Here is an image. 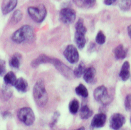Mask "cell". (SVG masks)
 <instances>
[{"label": "cell", "instance_id": "obj_1", "mask_svg": "<svg viewBox=\"0 0 131 130\" xmlns=\"http://www.w3.org/2000/svg\"><path fill=\"white\" fill-rule=\"evenodd\" d=\"M34 38V29L31 26L24 25L17 30L12 36V40L17 43L28 42Z\"/></svg>", "mask_w": 131, "mask_h": 130}, {"label": "cell", "instance_id": "obj_2", "mask_svg": "<svg viewBox=\"0 0 131 130\" xmlns=\"http://www.w3.org/2000/svg\"><path fill=\"white\" fill-rule=\"evenodd\" d=\"M33 97L35 102L40 107L45 106L48 100L44 80L40 79L36 82L33 88Z\"/></svg>", "mask_w": 131, "mask_h": 130}, {"label": "cell", "instance_id": "obj_3", "mask_svg": "<svg viewBox=\"0 0 131 130\" xmlns=\"http://www.w3.org/2000/svg\"><path fill=\"white\" fill-rule=\"evenodd\" d=\"M27 12L30 18L38 23L42 22L47 15V8L43 4H40L36 7H29L27 9Z\"/></svg>", "mask_w": 131, "mask_h": 130}, {"label": "cell", "instance_id": "obj_4", "mask_svg": "<svg viewBox=\"0 0 131 130\" xmlns=\"http://www.w3.org/2000/svg\"><path fill=\"white\" fill-rule=\"evenodd\" d=\"M19 120L27 126H30L34 123L35 116L31 109L25 107L21 109L18 114Z\"/></svg>", "mask_w": 131, "mask_h": 130}, {"label": "cell", "instance_id": "obj_5", "mask_svg": "<svg viewBox=\"0 0 131 130\" xmlns=\"http://www.w3.org/2000/svg\"><path fill=\"white\" fill-rule=\"evenodd\" d=\"M93 96L96 101L102 105H106L110 102V97L107 89L103 85L98 86L95 89Z\"/></svg>", "mask_w": 131, "mask_h": 130}, {"label": "cell", "instance_id": "obj_6", "mask_svg": "<svg viewBox=\"0 0 131 130\" xmlns=\"http://www.w3.org/2000/svg\"><path fill=\"white\" fill-rule=\"evenodd\" d=\"M59 19L63 23L70 25L75 20L77 14L75 11L71 8L65 7L61 9L59 12Z\"/></svg>", "mask_w": 131, "mask_h": 130}, {"label": "cell", "instance_id": "obj_7", "mask_svg": "<svg viewBox=\"0 0 131 130\" xmlns=\"http://www.w3.org/2000/svg\"><path fill=\"white\" fill-rule=\"evenodd\" d=\"M49 63H51L55 67V68L65 77L68 79H70L72 77L73 72L67 66H66L59 60L55 58L50 59Z\"/></svg>", "mask_w": 131, "mask_h": 130}, {"label": "cell", "instance_id": "obj_8", "mask_svg": "<svg viewBox=\"0 0 131 130\" xmlns=\"http://www.w3.org/2000/svg\"><path fill=\"white\" fill-rule=\"evenodd\" d=\"M63 55L66 60L71 64L77 63L79 60V53L77 48L72 44L68 45L63 51Z\"/></svg>", "mask_w": 131, "mask_h": 130}, {"label": "cell", "instance_id": "obj_9", "mask_svg": "<svg viewBox=\"0 0 131 130\" xmlns=\"http://www.w3.org/2000/svg\"><path fill=\"white\" fill-rule=\"evenodd\" d=\"M125 121L124 116L120 113H115L111 117L110 124L111 127L114 130L120 129Z\"/></svg>", "mask_w": 131, "mask_h": 130}, {"label": "cell", "instance_id": "obj_10", "mask_svg": "<svg viewBox=\"0 0 131 130\" xmlns=\"http://www.w3.org/2000/svg\"><path fill=\"white\" fill-rule=\"evenodd\" d=\"M106 121V115L104 113H99L95 115L93 117L90 127L92 128H100L103 127Z\"/></svg>", "mask_w": 131, "mask_h": 130}, {"label": "cell", "instance_id": "obj_11", "mask_svg": "<svg viewBox=\"0 0 131 130\" xmlns=\"http://www.w3.org/2000/svg\"><path fill=\"white\" fill-rule=\"evenodd\" d=\"M18 4V0H3L1 10L3 15H6L13 11Z\"/></svg>", "mask_w": 131, "mask_h": 130}, {"label": "cell", "instance_id": "obj_12", "mask_svg": "<svg viewBox=\"0 0 131 130\" xmlns=\"http://www.w3.org/2000/svg\"><path fill=\"white\" fill-rule=\"evenodd\" d=\"M86 33H85V32H83L75 31L74 35V41L77 47L80 49H83L86 45Z\"/></svg>", "mask_w": 131, "mask_h": 130}, {"label": "cell", "instance_id": "obj_13", "mask_svg": "<svg viewBox=\"0 0 131 130\" xmlns=\"http://www.w3.org/2000/svg\"><path fill=\"white\" fill-rule=\"evenodd\" d=\"M130 64L128 61H125L123 63L120 72L119 73V76L121 80L123 81H125L128 79L130 77Z\"/></svg>", "mask_w": 131, "mask_h": 130}, {"label": "cell", "instance_id": "obj_14", "mask_svg": "<svg viewBox=\"0 0 131 130\" xmlns=\"http://www.w3.org/2000/svg\"><path fill=\"white\" fill-rule=\"evenodd\" d=\"M96 75V71L93 67H90L86 69L84 74L83 78L86 82L87 83H92L95 79Z\"/></svg>", "mask_w": 131, "mask_h": 130}, {"label": "cell", "instance_id": "obj_15", "mask_svg": "<svg viewBox=\"0 0 131 130\" xmlns=\"http://www.w3.org/2000/svg\"><path fill=\"white\" fill-rule=\"evenodd\" d=\"M113 52L115 58L118 60H120L123 59L126 57L127 50L124 47L122 44H120L114 49Z\"/></svg>", "mask_w": 131, "mask_h": 130}, {"label": "cell", "instance_id": "obj_16", "mask_svg": "<svg viewBox=\"0 0 131 130\" xmlns=\"http://www.w3.org/2000/svg\"><path fill=\"white\" fill-rule=\"evenodd\" d=\"M51 58L49 57L48 56L45 55H40L38 57H37L36 59L34 60L31 63V66L32 68H36L38 67L39 65L41 64L44 63H49L50 60Z\"/></svg>", "mask_w": 131, "mask_h": 130}, {"label": "cell", "instance_id": "obj_17", "mask_svg": "<svg viewBox=\"0 0 131 130\" xmlns=\"http://www.w3.org/2000/svg\"><path fill=\"white\" fill-rule=\"evenodd\" d=\"M14 86L19 92L25 93L27 91V89L28 83L27 81L24 78H19L17 79L16 82Z\"/></svg>", "mask_w": 131, "mask_h": 130}, {"label": "cell", "instance_id": "obj_18", "mask_svg": "<svg viewBox=\"0 0 131 130\" xmlns=\"http://www.w3.org/2000/svg\"><path fill=\"white\" fill-rule=\"evenodd\" d=\"M4 81L6 84L14 86L17 81V78L13 72H9L5 75Z\"/></svg>", "mask_w": 131, "mask_h": 130}, {"label": "cell", "instance_id": "obj_19", "mask_svg": "<svg viewBox=\"0 0 131 130\" xmlns=\"http://www.w3.org/2000/svg\"><path fill=\"white\" fill-rule=\"evenodd\" d=\"M93 112L87 105L83 106L80 111V117L82 119H87L90 117Z\"/></svg>", "mask_w": 131, "mask_h": 130}, {"label": "cell", "instance_id": "obj_20", "mask_svg": "<svg viewBox=\"0 0 131 130\" xmlns=\"http://www.w3.org/2000/svg\"><path fill=\"white\" fill-rule=\"evenodd\" d=\"M23 18V14L20 10H16L13 14L10 19V22L12 24H16L19 23Z\"/></svg>", "mask_w": 131, "mask_h": 130}, {"label": "cell", "instance_id": "obj_21", "mask_svg": "<svg viewBox=\"0 0 131 130\" xmlns=\"http://www.w3.org/2000/svg\"><path fill=\"white\" fill-rule=\"evenodd\" d=\"M75 92L77 95L84 98H86L88 96V90L86 86L83 84H80L75 88Z\"/></svg>", "mask_w": 131, "mask_h": 130}, {"label": "cell", "instance_id": "obj_22", "mask_svg": "<svg viewBox=\"0 0 131 130\" xmlns=\"http://www.w3.org/2000/svg\"><path fill=\"white\" fill-rule=\"evenodd\" d=\"M9 64L14 68H19L20 66V55L18 54L14 55L9 61Z\"/></svg>", "mask_w": 131, "mask_h": 130}, {"label": "cell", "instance_id": "obj_23", "mask_svg": "<svg viewBox=\"0 0 131 130\" xmlns=\"http://www.w3.org/2000/svg\"><path fill=\"white\" fill-rule=\"evenodd\" d=\"M86 70V68L84 63L81 62L78 68H76L73 71L74 76L78 78H80L83 75H84Z\"/></svg>", "mask_w": 131, "mask_h": 130}, {"label": "cell", "instance_id": "obj_24", "mask_svg": "<svg viewBox=\"0 0 131 130\" xmlns=\"http://www.w3.org/2000/svg\"><path fill=\"white\" fill-rule=\"evenodd\" d=\"M118 6L122 11H127L131 8V0H120Z\"/></svg>", "mask_w": 131, "mask_h": 130}, {"label": "cell", "instance_id": "obj_25", "mask_svg": "<svg viewBox=\"0 0 131 130\" xmlns=\"http://www.w3.org/2000/svg\"><path fill=\"white\" fill-rule=\"evenodd\" d=\"M69 109L71 114H75L76 113H77L79 109V101L76 99L72 100L69 105Z\"/></svg>", "mask_w": 131, "mask_h": 130}, {"label": "cell", "instance_id": "obj_26", "mask_svg": "<svg viewBox=\"0 0 131 130\" xmlns=\"http://www.w3.org/2000/svg\"><path fill=\"white\" fill-rule=\"evenodd\" d=\"M106 41V36L104 35V32L100 30L97 32L95 37V42L97 44L99 45H103Z\"/></svg>", "mask_w": 131, "mask_h": 130}, {"label": "cell", "instance_id": "obj_27", "mask_svg": "<svg viewBox=\"0 0 131 130\" xmlns=\"http://www.w3.org/2000/svg\"><path fill=\"white\" fill-rule=\"evenodd\" d=\"M124 106L126 111H131V94L126 97L124 101Z\"/></svg>", "mask_w": 131, "mask_h": 130}, {"label": "cell", "instance_id": "obj_28", "mask_svg": "<svg viewBox=\"0 0 131 130\" xmlns=\"http://www.w3.org/2000/svg\"><path fill=\"white\" fill-rule=\"evenodd\" d=\"M74 4L79 8H85L87 0H72Z\"/></svg>", "mask_w": 131, "mask_h": 130}, {"label": "cell", "instance_id": "obj_29", "mask_svg": "<svg viewBox=\"0 0 131 130\" xmlns=\"http://www.w3.org/2000/svg\"><path fill=\"white\" fill-rule=\"evenodd\" d=\"M60 116V114L59 112H55L54 115H53V116L52 117V120H51V123H50V126L51 127H53L54 126V125L56 123V122H57V120L58 119V118Z\"/></svg>", "mask_w": 131, "mask_h": 130}, {"label": "cell", "instance_id": "obj_30", "mask_svg": "<svg viewBox=\"0 0 131 130\" xmlns=\"http://www.w3.org/2000/svg\"><path fill=\"white\" fill-rule=\"evenodd\" d=\"M96 0H87L85 8H90L93 7L96 4Z\"/></svg>", "mask_w": 131, "mask_h": 130}, {"label": "cell", "instance_id": "obj_31", "mask_svg": "<svg viewBox=\"0 0 131 130\" xmlns=\"http://www.w3.org/2000/svg\"><path fill=\"white\" fill-rule=\"evenodd\" d=\"M117 1V0H104V3L105 5L110 6L113 4Z\"/></svg>", "mask_w": 131, "mask_h": 130}, {"label": "cell", "instance_id": "obj_32", "mask_svg": "<svg viewBox=\"0 0 131 130\" xmlns=\"http://www.w3.org/2000/svg\"><path fill=\"white\" fill-rule=\"evenodd\" d=\"M5 71V68L4 64L2 63V62H0V75H1Z\"/></svg>", "mask_w": 131, "mask_h": 130}, {"label": "cell", "instance_id": "obj_33", "mask_svg": "<svg viewBox=\"0 0 131 130\" xmlns=\"http://www.w3.org/2000/svg\"><path fill=\"white\" fill-rule=\"evenodd\" d=\"M127 33L129 37V38L131 39V24L129 25L127 28Z\"/></svg>", "mask_w": 131, "mask_h": 130}, {"label": "cell", "instance_id": "obj_34", "mask_svg": "<svg viewBox=\"0 0 131 130\" xmlns=\"http://www.w3.org/2000/svg\"><path fill=\"white\" fill-rule=\"evenodd\" d=\"M85 127H83V126H82V127H81L80 128H78V129H75V130H85Z\"/></svg>", "mask_w": 131, "mask_h": 130}, {"label": "cell", "instance_id": "obj_35", "mask_svg": "<svg viewBox=\"0 0 131 130\" xmlns=\"http://www.w3.org/2000/svg\"><path fill=\"white\" fill-rule=\"evenodd\" d=\"M130 123H131V118H130Z\"/></svg>", "mask_w": 131, "mask_h": 130}, {"label": "cell", "instance_id": "obj_36", "mask_svg": "<svg viewBox=\"0 0 131 130\" xmlns=\"http://www.w3.org/2000/svg\"><path fill=\"white\" fill-rule=\"evenodd\" d=\"M130 80H131V76H130Z\"/></svg>", "mask_w": 131, "mask_h": 130}]
</instances>
